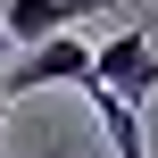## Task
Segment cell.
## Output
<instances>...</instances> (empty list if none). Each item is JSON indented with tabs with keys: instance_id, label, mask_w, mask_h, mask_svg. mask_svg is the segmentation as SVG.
<instances>
[{
	"instance_id": "3957f363",
	"label": "cell",
	"mask_w": 158,
	"mask_h": 158,
	"mask_svg": "<svg viewBox=\"0 0 158 158\" xmlns=\"http://www.w3.org/2000/svg\"><path fill=\"white\" fill-rule=\"evenodd\" d=\"M75 92H83V100H92V117L108 125V142H117V158H150V142H142V108H133V100H117V92H108L100 75H83Z\"/></svg>"
},
{
	"instance_id": "7a4b0ae2",
	"label": "cell",
	"mask_w": 158,
	"mask_h": 158,
	"mask_svg": "<svg viewBox=\"0 0 158 158\" xmlns=\"http://www.w3.org/2000/svg\"><path fill=\"white\" fill-rule=\"evenodd\" d=\"M92 75H100L117 100H133V108H142V100L158 92V42H150V33H108Z\"/></svg>"
},
{
	"instance_id": "277c9868",
	"label": "cell",
	"mask_w": 158,
	"mask_h": 158,
	"mask_svg": "<svg viewBox=\"0 0 158 158\" xmlns=\"http://www.w3.org/2000/svg\"><path fill=\"white\" fill-rule=\"evenodd\" d=\"M8 50H17V42H8V0H0V58H8Z\"/></svg>"
},
{
	"instance_id": "6da1fadb",
	"label": "cell",
	"mask_w": 158,
	"mask_h": 158,
	"mask_svg": "<svg viewBox=\"0 0 158 158\" xmlns=\"http://www.w3.org/2000/svg\"><path fill=\"white\" fill-rule=\"evenodd\" d=\"M92 67H100V50L83 33H50V42L17 50V67H0V83H8V100H25V92H50V83H83Z\"/></svg>"
},
{
	"instance_id": "5b68a950",
	"label": "cell",
	"mask_w": 158,
	"mask_h": 158,
	"mask_svg": "<svg viewBox=\"0 0 158 158\" xmlns=\"http://www.w3.org/2000/svg\"><path fill=\"white\" fill-rule=\"evenodd\" d=\"M0 125H8V83H0Z\"/></svg>"
}]
</instances>
